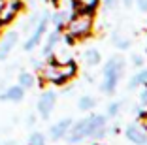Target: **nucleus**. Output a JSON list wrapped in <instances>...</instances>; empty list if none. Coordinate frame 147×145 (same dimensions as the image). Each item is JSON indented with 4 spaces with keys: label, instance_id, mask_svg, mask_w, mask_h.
<instances>
[{
    "label": "nucleus",
    "instance_id": "c85d7f7f",
    "mask_svg": "<svg viewBox=\"0 0 147 145\" xmlns=\"http://www.w3.org/2000/svg\"><path fill=\"white\" fill-rule=\"evenodd\" d=\"M92 145H100V143H98V141H94V143H92Z\"/></svg>",
    "mask_w": 147,
    "mask_h": 145
},
{
    "label": "nucleus",
    "instance_id": "a211bd4d",
    "mask_svg": "<svg viewBox=\"0 0 147 145\" xmlns=\"http://www.w3.org/2000/svg\"><path fill=\"white\" fill-rule=\"evenodd\" d=\"M26 145H47V140H45V136L42 132H32Z\"/></svg>",
    "mask_w": 147,
    "mask_h": 145
},
{
    "label": "nucleus",
    "instance_id": "7ed1b4c3",
    "mask_svg": "<svg viewBox=\"0 0 147 145\" xmlns=\"http://www.w3.org/2000/svg\"><path fill=\"white\" fill-rule=\"evenodd\" d=\"M126 68V60L123 55H113L106 60L104 70H102V83H100V90L104 94H113L121 81L123 74Z\"/></svg>",
    "mask_w": 147,
    "mask_h": 145
},
{
    "label": "nucleus",
    "instance_id": "6ab92c4d",
    "mask_svg": "<svg viewBox=\"0 0 147 145\" xmlns=\"http://www.w3.org/2000/svg\"><path fill=\"white\" fill-rule=\"evenodd\" d=\"M121 111V102H109L106 107V117H117Z\"/></svg>",
    "mask_w": 147,
    "mask_h": 145
},
{
    "label": "nucleus",
    "instance_id": "b1692460",
    "mask_svg": "<svg viewBox=\"0 0 147 145\" xmlns=\"http://www.w3.org/2000/svg\"><path fill=\"white\" fill-rule=\"evenodd\" d=\"M100 2H102V4H104V8L108 9H113V8H117V6H119V0H100Z\"/></svg>",
    "mask_w": 147,
    "mask_h": 145
},
{
    "label": "nucleus",
    "instance_id": "5701e85b",
    "mask_svg": "<svg viewBox=\"0 0 147 145\" xmlns=\"http://www.w3.org/2000/svg\"><path fill=\"white\" fill-rule=\"evenodd\" d=\"M140 106L147 107V83H145V85H143L142 92H140Z\"/></svg>",
    "mask_w": 147,
    "mask_h": 145
},
{
    "label": "nucleus",
    "instance_id": "2eb2a0df",
    "mask_svg": "<svg viewBox=\"0 0 147 145\" xmlns=\"http://www.w3.org/2000/svg\"><path fill=\"white\" fill-rule=\"evenodd\" d=\"M96 104H98V100H96L94 96H91V94H83L78 100V107L81 111H92L96 107Z\"/></svg>",
    "mask_w": 147,
    "mask_h": 145
},
{
    "label": "nucleus",
    "instance_id": "1a4fd4ad",
    "mask_svg": "<svg viewBox=\"0 0 147 145\" xmlns=\"http://www.w3.org/2000/svg\"><path fill=\"white\" fill-rule=\"evenodd\" d=\"M74 121L70 119V117H66V119H61V121H57L53 126H49V138H51L53 141H61L66 138V134H68L70 126H72Z\"/></svg>",
    "mask_w": 147,
    "mask_h": 145
},
{
    "label": "nucleus",
    "instance_id": "f257e3e1",
    "mask_svg": "<svg viewBox=\"0 0 147 145\" xmlns=\"http://www.w3.org/2000/svg\"><path fill=\"white\" fill-rule=\"evenodd\" d=\"M106 134H108V117L104 113H89L87 117L72 123L64 140L70 145H76L83 140H89V138L102 141Z\"/></svg>",
    "mask_w": 147,
    "mask_h": 145
},
{
    "label": "nucleus",
    "instance_id": "393cba45",
    "mask_svg": "<svg viewBox=\"0 0 147 145\" xmlns=\"http://www.w3.org/2000/svg\"><path fill=\"white\" fill-rule=\"evenodd\" d=\"M134 4H136V6H138V9H140V11H143V13H147V0H136Z\"/></svg>",
    "mask_w": 147,
    "mask_h": 145
},
{
    "label": "nucleus",
    "instance_id": "9d476101",
    "mask_svg": "<svg viewBox=\"0 0 147 145\" xmlns=\"http://www.w3.org/2000/svg\"><path fill=\"white\" fill-rule=\"evenodd\" d=\"M25 98V89L21 85H11L4 90V92L0 94V100H4V102H23Z\"/></svg>",
    "mask_w": 147,
    "mask_h": 145
},
{
    "label": "nucleus",
    "instance_id": "39448f33",
    "mask_svg": "<svg viewBox=\"0 0 147 145\" xmlns=\"http://www.w3.org/2000/svg\"><path fill=\"white\" fill-rule=\"evenodd\" d=\"M49 15L47 11L43 13L42 17L38 19V23H36V26H34V30H32V34L26 38V42H25V45H23V49L25 51H34L36 47L40 45V42L43 40V36H45V32H47V26H49Z\"/></svg>",
    "mask_w": 147,
    "mask_h": 145
},
{
    "label": "nucleus",
    "instance_id": "ddd939ff",
    "mask_svg": "<svg viewBox=\"0 0 147 145\" xmlns=\"http://www.w3.org/2000/svg\"><path fill=\"white\" fill-rule=\"evenodd\" d=\"M61 42V32H57V30H53L51 34L47 36V40H45V45H43L42 49V55L43 57H51L53 49H55V45Z\"/></svg>",
    "mask_w": 147,
    "mask_h": 145
},
{
    "label": "nucleus",
    "instance_id": "aec40b11",
    "mask_svg": "<svg viewBox=\"0 0 147 145\" xmlns=\"http://www.w3.org/2000/svg\"><path fill=\"white\" fill-rule=\"evenodd\" d=\"M113 43H115V47L119 49V51H125V49L130 47V40L128 38H121V36H113Z\"/></svg>",
    "mask_w": 147,
    "mask_h": 145
},
{
    "label": "nucleus",
    "instance_id": "f3484780",
    "mask_svg": "<svg viewBox=\"0 0 147 145\" xmlns=\"http://www.w3.org/2000/svg\"><path fill=\"white\" fill-rule=\"evenodd\" d=\"M83 59H85V62L89 64V66H98L100 60H102V55H100L96 49H87V51L83 53Z\"/></svg>",
    "mask_w": 147,
    "mask_h": 145
},
{
    "label": "nucleus",
    "instance_id": "4468645a",
    "mask_svg": "<svg viewBox=\"0 0 147 145\" xmlns=\"http://www.w3.org/2000/svg\"><path fill=\"white\" fill-rule=\"evenodd\" d=\"M68 17H70V13H68V11H57L55 15H53V17H49V21L53 23V26H55L57 32H62V30L66 28Z\"/></svg>",
    "mask_w": 147,
    "mask_h": 145
},
{
    "label": "nucleus",
    "instance_id": "f8f14e48",
    "mask_svg": "<svg viewBox=\"0 0 147 145\" xmlns=\"http://www.w3.org/2000/svg\"><path fill=\"white\" fill-rule=\"evenodd\" d=\"M147 83V68H140L128 81V90H134L138 87H143Z\"/></svg>",
    "mask_w": 147,
    "mask_h": 145
},
{
    "label": "nucleus",
    "instance_id": "0eeeda50",
    "mask_svg": "<svg viewBox=\"0 0 147 145\" xmlns=\"http://www.w3.org/2000/svg\"><path fill=\"white\" fill-rule=\"evenodd\" d=\"M55 106H57V92H53V90H45V92L38 98V104H36V107H38V115L42 117V119L47 121L49 117H51Z\"/></svg>",
    "mask_w": 147,
    "mask_h": 145
},
{
    "label": "nucleus",
    "instance_id": "bb28decb",
    "mask_svg": "<svg viewBox=\"0 0 147 145\" xmlns=\"http://www.w3.org/2000/svg\"><path fill=\"white\" fill-rule=\"evenodd\" d=\"M136 0H123V6H126V8H130V6H134Z\"/></svg>",
    "mask_w": 147,
    "mask_h": 145
},
{
    "label": "nucleus",
    "instance_id": "a878e982",
    "mask_svg": "<svg viewBox=\"0 0 147 145\" xmlns=\"http://www.w3.org/2000/svg\"><path fill=\"white\" fill-rule=\"evenodd\" d=\"M62 40H64V43H68V45H74V43H76V40H74L72 36H68L66 32H64V38H62Z\"/></svg>",
    "mask_w": 147,
    "mask_h": 145
},
{
    "label": "nucleus",
    "instance_id": "f03ea898",
    "mask_svg": "<svg viewBox=\"0 0 147 145\" xmlns=\"http://www.w3.org/2000/svg\"><path fill=\"white\" fill-rule=\"evenodd\" d=\"M49 62L42 68V79L45 83H53L57 87H62L76 77L78 74V62L68 59L66 62H59L57 57H47Z\"/></svg>",
    "mask_w": 147,
    "mask_h": 145
},
{
    "label": "nucleus",
    "instance_id": "9b49d317",
    "mask_svg": "<svg viewBox=\"0 0 147 145\" xmlns=\"http://www.w3.org/2000/svg\"><path fill=\"white\" fill-rule=\"evenodd\" d=\"M15 43H17V32H8V34H4V38L0 40V60H4L6 57L11 53Z\"/></svg>",
    "mask_w": 147,
    "mask_h": 145
},
{
    "label": "nucleus",
    "instance_id": "412c9836",
    "mask_svg": "<svg viewBox=\"0 0 147 145\" xmlns=\"http://www.w3.org/2000/svg\"><path fill=\"white\" fill-rule=\"evenodd\" d=\"M132 64H134L136 68H143V55H138V53H134L132 55Z\"/></svg>",
    "mask_w": 147,
    "mask_h": 145
},
{
    "label": "nucleus",
    "instance_id": "cd10ccee",
    "mask_svg": "<svg viewBox=\"0 0 147 145\" xmlns=\"http://www.w3.org/2000/svg\"><path fill=\"white\" fill-rule=\"evenodd\" d=\"M140 126H142V128H143V132L147 134V117H145V119L142 121V124H140Z\"/></svg>",
    "mask_w": 147,
    "mask_h": 145
},
{
    "label": "nucleus",
    "instance_id": "dca6fc26",
    "mask_svg": "<svg viewBox=\"0 0 147 145\" xmlns=\"http://www.w3.org/2000/svg\"><path fill=\"white\" fill-rule=\"evenodd\" d=\"M17 85H21L23 87V89H32V87H34V83H36V77L34 76H32V74L30 72H21V74H19V79H17Z\"/></svg>",
    "mask_w": 147,
    "mask_h": 145
},
{
    "label": "nucleus",
    "instance_id": "6e6552de",
    "mask_svg": "<svg viewBox=\"0 0 147 145\" xmlns=\"http://www.w3.org/2000/svg\"><path fill=\"white\" fill-rule=\"evenodd\" d=\"M125 138L134 145H147V134L143 132V128L138 123H132L125 126Z\"/></svg>",
    "mask_w": 147,
    "mask_h": 145
},
{
    "label": "nucleus",
    "instance_id": "20e7f679",
    "mask_svg": "<svg viewBox=\"0 0 147 145\" xmlns=\"http://www.w3.org/2000/svg\"><path fill=\"white\" fill-rule=\"evenodd\" d=\"M92 15L89 13H72L70 11V17H68V23H66V34L72 36L76 42L78 40H85L91 36L92 32Z\"/></svg>",
    "mask_w": 147,
    "mask_h": 145
},
{
    "label": "nucleus",
    "instance_id": "4be33fe9",
    "mask_svg": "<svg viewBox=\"0 0 147 145\" xmlns=\"http://www.w3.org/2000/svg\"><path fill=\"white\" fill-rule=\"evenodd\" d=\"M134 113H136V117H138V121H143L147 117V111H145V107H143V106H136L134 107Z\"/></svg>",
    "mask_w": 147,
    "mask_h": 145
},
{
    "label": "nucleus",
    "instance_id": "423d86ee",
    "mask_svg": "<svg viewBox=\"0 0 147 145\" xmlns=\"http://www.w3.org/2000/svg\"><path fill=\"white\" fill-rule=\"evenodd\" d=\"M21 9H23L21 0H6L4 4L0 6V26L9 25L21 13Z\"/></svg>",
    "mask_w": 147,
    "mask_h": 145
}]
</instances>
